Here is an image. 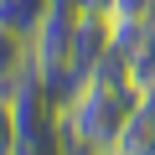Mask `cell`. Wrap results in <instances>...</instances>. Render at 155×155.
Masks as SVG:
<instances>
[{"label": "cell", "mask_w": 155, "mask_h": 155, "mask_svg": "<svg viewBox=\"0 0 155 155\" xmlns=\"http://www.w3.org/2000/svg\"><path fill=\"white\" fill-rule=\"evenodd\" d=\"M145 88L124 72V62L109 52L98 72H88L67 98H62V129L78 150H93V155H109L129 124V114L140 109Z\"/></svg>", "instance_id": "obj_1"}, {"label": "cell", "mask_w": 155, "mask_h": 155, "mask_svg": "<svg viewBox=\"0 0 155 155\" xmlns=\"http://www.w3.org/2000/svg\"><path fill=\"white\" fill-rule=\"evenodd\" d=\"M114 57L145 93H155V26L150 21H114Z\"/></svg>", "instance_id": "obj_2"}, {"label": "cell", "mask_w": 155, "mask_h": 155, "mask_svg": "<svg viewBox=\"0 0 155 155\" xmlns=\"http://www.w3.org/2000/svg\"><path fill=\"white\" fill-rule=\"evenodd\" d=\"M109 52H114V16L78 11V26H72V78L83 83L88 72H98Z\"/></svg>", "instance_id": "obj_3"}, {"label": "cell", "mask_w": 155, "mask_h": 155, "mask_svg": "<svg viewBox=\"0 0 155 155\" xmlns=\"http://www.w3.org/2000/svg\"><path fill=\"white\" fill-rule=\"evenodd\" d=\"M109 155H155V93L140 98V109L129 114V124H124V134Z\"/></svg>", "instance_id": "obj_4"}, {"label": "cell", "mask_w": 155, "mask_h": 155, "mask_svg": "<svg viewBox=\"0 0 155 155\" xmlns=\"http://www.w3.org/2000/svg\"><path fill=\"white\" fill-rule=\"evenodd\" d=\"M21 72H31V36L0 26V88H11Z\"/></svg>", "instance_id": "obj_5"}, {"label": "cell", "mask_w": 155, "mask_h": 155, "mask_svg": "<svg viewBox=\"0 0 155 155\" xmlns=\"http://www.w3.org/2000/svg\"><path fill=\"white\" fill-rule=\"evenodd\" d=\"M21 145V129H16V104H11V88H0V155H16Z\"/></svg>", "instance_id": "obj_6"}, {"label": "cell", "mask_w": 155, "mask_h": 155, "mask_svg": "<svg viewBox=\"0 0 155 155\" xmlns=\"http://www.w3.org/2000/svg\"><path fill=\"white\" fill-rule=\"evenodd\" d=\"M155 0H114V21H145Z\"/></svg>", "instance_id": "obj_7"}, {"label": "cell", "mask_w": 155, "mask_h": 155, "mask_svg": "<svg viewBox=\"0 0 155 155\" xmlns=\"http://www.w3.org/2000/svg\"><path fill=\"white\" fill-rule=\"evenodd\" d=\"M78 11H98V16H114V0H78Z\"/></svg>", "instance_id": "obj_8"}, {"label": "cell", "mask_w": 155, "mask_h": 155, "mask_svg": "<svg viewBox=\"0 0 155 155\" xmlns=\"http://www.w3.org/2000/svg\"><path fill=\"white\" fill-rule=\"evenodd\" d=\"M67 155H93V150H78V145H72V150H67Z\"/></svg>", "instance_id": "obj_9"}]
</instances>
